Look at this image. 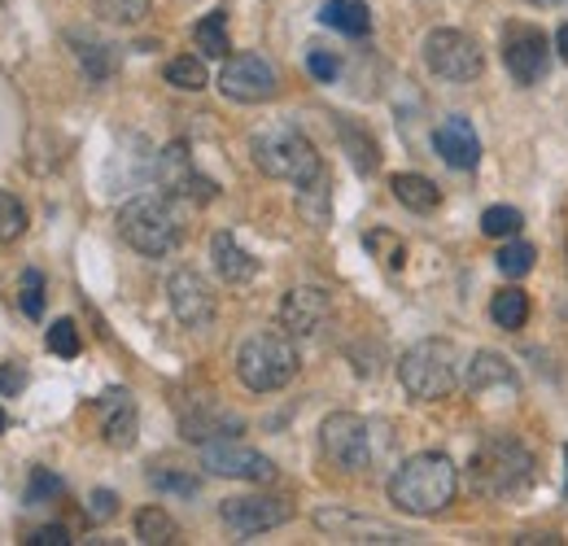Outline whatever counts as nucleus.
Instances as JSON below:
<instances>
[{"label":"nucleus","instance_id":"nucleus-6","mask_svg":"<svg viewBox=\"0 0 568 546\" xmlns=\"http://www.w3.org/2000/svg\"><path fill=\"white\" fill-rule=\"evenodd\" d=\"M236 376L250 394H276L297 376V350L288 333H254L236 350Z\"/></svg>","mask_w":568,"mask_h":546},{"label":"nucleus","instance_id":"nucleus-18","mask_svg":"<svg viewBox=\"0 0 568 546\" xmlns=\"http://www.w3.org/2000/svg\"><path fill=\"white\" fill-rule=\"evenodd\" d=\"M433 149L446 166L455 171H473L481 162V140H477V128L468 119H446L437 132H433Z\"/></svg>","mask_w":568,"mask_h":546},{"label":"nucleus","instance_id":"nucleus-37","mask_svg":"<svg viewBox=\"0 0 568 546\" xmlns=\"http://www.w3.org/2000/svg\"><path fill=\"white\" fill-rule=\"evenodd\" d=\"M22 315H31V320H40L44 315V275L40 272H22Z\"/></svg>","mask_w":568,"mask_h":546},{"label":"nucleus","instance_id":"nucleus-7","mask_svg":"<svg viewBox=\"0 0 568 546\" xmlns=\"http://www.w3.org/2000/svg\"><path fill=\"white\" fill-rule=\"evenodd\" d=\"M320 446H324L328 464H337L346 473H363L372 464V424L355 411H333L320 424Z\"/></svg>","mask_w":568,"mask_h":546},{"label":"nucleus","instance_id":"nucleus-31","mask_svg":"<svg viewBox=\"0 0 568 546\" xmlns=\"http://www.w3.org/2000/svg\"><path fill=\"white\" fill-rule=\"evenodd\" d=\"M92 4L114 27H136L144 13H149V0H92Z\"/></svg>","mask_w":568,"mask_h":546},{"label":"nucleus","instance_id":"nucleus-32","mask_svg":"<svg viewBox=\"0 0 568 546\" xmlns=\"http://www.w3.org/2000/svg\"><path fill=\"white\" fill-rule=\"evenodd\" d=\"M520 223H525V219H520L516 205H490V210L481 214V232H486V236H503V241H511V236L520 232Z\"/></svg>","mask_w":568,"mask_h":546},{"label":"nucleus","instance_id":"nucleus-5","mask_svg":"<svg viewBox=\"0 0 568 546\" xmlns=\"http://www.w3.org/2000/svg\"><path fill=\"white\" fill-rule=\"evenodd\" d=\"M398 381L412 398L437 403L459 385V350L446 337H425L398 358Z\"/></svg>","mask_w":568,"mask_h":546},{"label":"nucleus","instance_id":"nucleus-17","mask_svg":"<svg viewBox=\"0 0 568 546\" xmlns=\"http://www.w3.org/2000/svg\"><path fill=\"white\" fill-rule=\"evenodd\" d=\"M97 415H101V437H105V446H114V451L136 446L141 415H136V403H132L128 390H105V394L97 398Z\"/></svg>","mask_w":568,"mask_h":546},{"label":"nucleus","instance_id":"nucleus-9","mask_svg":"<svg viewBox=\"0 0 568 546\" xmlns=\"http://www.w3.org/2000/svg\"><path fill=\"white\" fill-rule=\"evenodd\" d=\"M219 88H223L227 101L258 105V101H272L281 92V74H276V67L267 58H258V53H236V58H223Z\"/></svg>","mask_w":568,"mask_h":546},{"label":"nucleus","instance_id":"nucleus-13","mask_svg":"<svg viewBox=\"0 0 568 546\" xmlns=\"http://www.w3.org/2000/svg\"><path fill=\"white\" fill-rule=\"evenodd\" d=\"M202 468L214 477H232V481H254V485H267L276 481V464L267 455H258L254 446L236 442V437H214L202 446Z\"/></svg>","mask_w":568,"mask_h":546},{"label":"nucleus","instance_id":"nucleus-19","mask_svg":"<svg viewBox=\"0 0 568 546\" xmlns=\"http://www.w3.org/2000/svg\"><path fill=\"white\" fill-rule=\"evenodd\" d=\"M315 520H320V529L337 534L342 543H407V534L385 525V520H358V516H346V512H320Z\"/></svg>","mask_w":568,"mask_h":546},{"label":"nucleus","instance_id":"nucleus-30","mask_svg":"<svg viewBox=\"0 0 568 546\" xmlns=\"http://www.w3.org/2000/svg\"><path fill=\"white\" fill-rule=\"evenodd\" d=\"M534 259H538V254H534V245H529V241H516V236H511V241L495 254L498 272L511 275V280H520V275L534 272Z\"/></svg>","mask_w":568,"mask_h":546},{"label":"nucleus","instance_id":"nucleus-15","mask_svg":"<svg viewBox=\"0 0 568 546\" xmlns=\"http://www.w3.org/2000/svg\"><path fill=\"white\" fill-rule=\"evenodd\" d=\"M459 385L473 394V398H516L520 394V376L511 372V363L495 354V350H477L473 358H468V367H464V376H459Z\"/></svg>","mask_w":568,"mask_h":546},{"label":"nucleus","instance_id":"nucleus-10","mask_svg":"<svg viewBox=\"0 0 568 546\" xmlns=\"http://www.w3.org/2000/svg\"><path fill=\"white\" fill-rule=\"evenodd\" d=\"M503 67L520 88H534L551 67V40L529 22H507L503 27Z\"/></svg>","mask_w":568,"mask_h":546},{"label":"nucleus","instance_id":"nucleus-33","mask_svg":"<svg viewBox=\"0 0 568 546\" xmlns=\"http://www.w3.org/2000/svg\"><path fill=\"white\" fill-rule=\"evenodd\" d=\"M22 232H27V205L0 189V241H18Z\"/></svg>","mask_w":568,"mask_h":546},{"label":"nucleus","instance_id":"nucleus-40","mask_svg":"<svg viewBox=\"0 0 568 546\" xmlns=\"http://www.w3.org/2000/svg\"><path fill=\"white\" fill-rule=\"evenodd\" d=\"M119 512V494L114 489H92V498H88V516L101 525V520H110Z\"/></svg>","mask_w":568,"mask_h":546},{"label":"nucleus","instance_id":"nucleus-38","mask_svg":"<svg viewBox=\"0 0 568 546\" xmlns=\"http://www.w3.org/2000/svg\"><path fill=\"white\" fill-rule=\"evenodd\" d=\"M363 241H367V250H381V245H385V267H389V272L403 267V259H407V254H403V241H394L389 232H367Z\"/></svg>","mask_w":568,"mask_h":546},{"label":"nucleus","instance_id":"nucleus-24","mask_svg":"<svg viewBox=\"0 0 568 546\" xmlns=\"http://www.w3.org/2000/svg\"><path fill=\"white\" fill-rule=\"evenodd\" d=\"M337 136H342V144L351 149V162H355L358 175H372L376 166H381V153H376V140L367 136L358 123H351L346 114L337 119Z\"/></svg>","mask_w":568,"mask_h":546},{"label":"nucleus","instance_id":"nucleus-35","mask_svg":"<svg viewBox=\"0 0 568 546\" xmlns=\"http://www.w3.org/2000/svg\"><path fill=\"white\" fill-rule=\"evenodd\" d=\"M67 485H62V477H53L49 468H36L31 473V485H27V507H40V503H49V498H58Z\"/></svg>","mask_w":568,"mask_h":546},{"label":"nucleus","instance_id":"nucleus-42","mask_svg":"<svg viewBox=\"0 0 568 546\" xmlns=\"http://www.w3.org/2000/svg\"><path fill=\"white\" fill-rule=\"evenodd\" d=\"M71 543V534L62 529V525H44V529H36L31 538H27V546H67Z\"/></svg>","mask_w":568,"mask_h":546},{"label":"nucleus","instance_id":"nucleus-20","mask_svg":"<svg viewBox=\"0 0 568 546\" xmlns=\"http://www.w3.org/2000/svg\"><path fill=\"white\" fill-rule=\"evenodd\" d=\"M211 259H214L219 280H227V284H250V280L258 275V259H254V254H250L232 232H214Z\"/></svg>","mask_w":568,"mask_h":546},{"label":"nucleus","instance_id":"nucleus-46","mask_svg":"<svg viewBox=\"0 0 568 546\" xmlns=\"http://www.w3.org/2000/svg\"><path fill=\"white\" fill-rule=\"evenodd\" d=\"M4 424H9V419H4V411H0V433H4Z\"/></svg>","mask_w":568,"mask_h":546},{"label":"nucleus","instance_id":"nucleus-44","mask_svg":"<svg viewBox=\"0 0 568 546\" xmlns=\"http://www.w3.org/2000/svg\"><path fill=\"white\" fill-rule=\"evenodd\" d=\"M529 4H568V0H529Z\"/></svg>","mask_w":568,"mask_h":546},{"label":"nucleus","instance_id":"nucleus-12","mask_svg":"<svg viewBox=\"0 0 568 546\" xmlns=\"http://www.w3.org/2000/svg\"><path fill=\"white\" fill-rule=\"evenodd\" d=\"M153 175H158V184L166 189V198H184V202H214V193H219L211 175H202V171H197V162H193V153H189V144H184V140H175V144H166V149L158 153Z\"/></svg>","mask_w":568,"mask_h":546},{"label":"nucleus","instance_id":"nucleus-45","mask_svg":"<svg viewBox=\"0 0 568 546\" xmlns=\"http://www.w3.org/2000/svg\"><path fill=\"white\" fill-rule=\"evenodd\" d=\"M565 464H568V446H565ZM565 498H568V477H565Z\"/></svg>","mask_w":568,"mask_h":546},{"label":"nucleus","instance_id":"nucleus-39","mask_svg":"<svg viewBox=\"0 0 568 546\" xmlns=\"http://www.w3.org/2000/svg\"><path fill=\"white\" fill-rule=\"evenodd\" d=\"M306 70H311L320 83H333L337 70H342V62H337L333 53H324V49H311V53H306Z\"/></svg>","mask_w":568,"mask_h":546},{"label":"nucleus","instance_id":"nucleus-25","mask_svg":"<svg viewBox=\"0 0 568 546\" xmlns=\"http://www.w3.org/2000/svg\"><path fill=\"white\" fill-rule=\"evenodd\" d=\"M193 44H197L206 58H227V53H232V44H227V13H223V9L206 13V18L193 27Z\"/></svg>","mask_w":568,"mask_h":546},{"label":"nucleus","instance_id":"nucleus-16","mask_svg":"<svg viewBox=\"0 0 568 546\" xmlns=\"http://www.w3.org/2000/svg\"><path fill=\"white\" fill-rule=\"evenodd\" d=\"M328 311H333L328 289H320V284H297V289L284 293V302H281V328L288 337H311V333H320V324L328 320Z\"/></svg>","mask_w":568,"mask_h":546},{"label":"nucleus","instance_id":"nucleus-29","mask_svg":"<svg viewBox=\"0 0 568 546\" xmlns=\"http://www.w3.org/2000/svg\"><path fill=\"white\" fill-rule=\"evenodd\" d=\"M166 83L171 88H180V92H202L211 79H206V67H202V58H171L166 62Z\"/></svg>","mask_w":568,"mask_h":546},{"label":"nucleus","instance_id":"nucleus-36","mask_svg":"<svg viewBox=\"0 0 568 546\" xmlns=\"http://www.w3.org/2000/svg\"><path fill=\"white\" fill-rule=\"evenodd\" d=\"M149 485L153 489H162V494H197L202 489V481L189 477V473H171V468H158V473H149Z\"/></svg>","mask_w":568,"mask_h":546},{"label":"nucleus","instance_id":"nucleus-41","mask_svg":"<svg viewBox=\"0 0 568 546\" xmlns=\"http://www.w3.org/2000/svg\"><path fill=\"white\" fill-rule=\"evenodd\" d=\"M27 390V367L22 363H4L0 367V398H13Z\"/></svg>","mask_w":568,"mask_h":546},{"label":"nucleus","instance_id":"nucleus-2","mask_svg":"<svg viewBox=\"0 0 568 546\" xmlns=\"http://www.w3.org/2000/svg\"><path fill=\"white\" fill-rule=\"evenodd\" d=\"M250 153H254V166L263 175L284 180L293 189H302V184H311V180L324 175V162H320L315 144L306 140L302 128H293V123H272V128L254 132L250 136Z\"/></svg>","mask_w":568,"mask_h":546},{"label":"nucleus","instance_id":"nucleus-4","mask_svg":"<svg viewBox=\"0 0 568 546\" xmlns=\"http://www.w3.org/2000/svg\"><path fill=\"white\" fill-rule=\"evenodd\" d=\"M119 236L144 259H162L180 245L184 228H180V214H175L171 198L144 193V198H132L119 210Z\"/></svg>","mask_w":568,"mask_h":546},{"label":"nucleus","instance_id":"nucleus-21","mask_svg":"<svg viewBox=\"0 0 568 546\" xmlns=\"http://www.w3.org/2000/svg\"><path fill=\"white\" fill-rule=\"evenodd\" d=\"M180 433H184V442H197V446H206L214 437H236L241 433V419L232 415V411H219V407H193L184 411V419H180Z\"/></svg>","mask_w":568,"mask_h":546},{"label":"nucleus","instance_id":"nucleus-28","mask_svg":"<svg viewBox=\"0 0 568 546\" xmlns=\"http://www.w3.org/2000/svg\"><path fill=\"white\" fill-rule=\"evenodd\" d=\"M74 44V58H79V67L83 74L92 79V83H105L110 74H114V53H110V44H97V40H79L71 36Z\"/></svg>","mask_w":568,"mask_h":546},{"label":"nucleus","instance_id":"nucleus-26","mask_svg":"<svg viewBox=\"0 0 568 546\" xmlns=\"http://www.w3.org/2000/svg\"><path fill=\"white\" fill-rule=\"evenodd\" d=\"M490 320H495L498 328H507V333L525 328V320H529V293H520V289H503V293H495V302H490Z\"/></svg>","mask_w":568,"mask_h":546},{"label":"nucleus","instance_id":"nucleus-43","mask_svg":"<svg viewBox=\"0 0 568 546\" xmlns=\"http://www.w3.org/2000/svg\"><path fill=\"white\" fill-rule=\"evenodd\" d=\"M556 49H560V58L568 62V22L560 27V36H556Z\"/></svg>","mask_w":568,"mask_h":546},{"label":"nucleus","instance_id":"nucleus-34","mask_svg":"<svg viewBox=\"0 0 568 546\" xmlns=\"http://www.w3.org/2000/svg\"><path fill=\"white\" fill-rule=\"evenodd\" d=\"M44 342L53 354H62V358H74L83 345H79V328H74V320H53L49 324V333H44Z\"/></svg>","mask_w":568,"mask_h":546},{"label":"nucleus","instance_id":"nucleus-8","mask_svg":"<svg viewBox=\"0 0 568 546\" xmlns=\"http://www.w3.org/2000/svg\"><path fill=\"white\" fill-rule=\"evenodd\" d=\"M425 62H428V70H433L437 79H446V83H468V79H477L481 67H486L477 40H473L468 31H455V27L428 31Z\"/></svg>","mask_w":568,"mask_h":546},{"label":"nucleus","instance_id":"nucleus-23","mask_svg":"<svg viewBox=\"0 0 568 546\" xmlns=\"http://www.w3.org/2000/svg\"><path fill=\"white\" fill-rule=\"evenodd\" d=\"M389 189H394L398 202L407 205V210H416V214H428V210H437V202H442V189H437L428 175H416V171L394 175Z\"/></svg>","mask_w":568,"mask_h":546},{"label":"nucleus","instance_id":"nucleus-22","mask_svg":"<svg viewBox=\"0 0 568 546\" xmlns=\"http://www.w3.org/2000/svg\"><path fill=\"white\" fill-rule=\"evenodd\" d=\"M320 22L333 27V31H342V36H355V40L372 31V13H367L363 0H324Z\"/></svg>","mask_w":568,"mask_h":546},{"label":"nucleus","instance_id":"nucleus-11","mask_svg":"<svg viewBox=\"0 0 568 546\" xmlns=\"http://www.w3.org/2000/svg\"><path fill=\"white\" fill-rule=\"evenodd\" d=\"M219 520L236 534V538H258L267 529H281L293 520V503L276 494H245V498H227L219 507Z\"/></svg>","mask_w":568,"mask_h":546},{"label":"nucleus","instance_id":"nucleus-27","mask_svg":"<svg viewBox=\"0 0 568 546\" xmlns=\"http://www.w3.org/2000/svg\"><path fill=\"white\" fill-rule=\"evenodd\" d=\"M136 538L149 546H166L180 538V525H175L171 512H162V507H141V512H136Z\"/></svg>","mask_w":568,"mask_h":546},{"label":"nucleus","instance_id":"nucleus-3","mask_svg":"<svg viewBox=\"0 0 568 546\" xmlns=\"http://www.w3.org/2000/svg\"><path fill=\"white\" fill-rule=\"evenodd\" d=\"M534 455L516 442V437H486L477 451H473V464H468V481L481 498H516L534 485Z\"/></svg>","mask_w":568,"mask_h":546},{"label":"nucleus","instance_id":"nucleus-1","mask_svg":"<svg viewBox=\"0 0 568 546\" xmlns=\"http://www.w3.org/2000/svg\"><path fill=\"white\" fill-rule=\"evenodd\" d=\"M459 494V473L442 451H420L403 459L389 477V503L407 516H437L455 503Z\"/></svg>","mask_w":568,"mask_h":546},{"label":"nucleus","instance_id":"nucleus-14","mask_svg":"<svg viewBox=\"0 0 568 546\" xmlns=\"http://www.w3.org/2000/svg\"><path fill=\"white\" fill-rule=\"evenodd\" d=\"M166 297H171V311L184 328H211L214 324V289L206 284V275L193 272V267H180V272L166 280Z\"/></svg>","mask_w":568,"mask_h":546}]
</instances>
